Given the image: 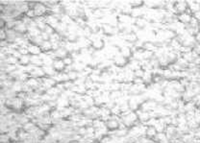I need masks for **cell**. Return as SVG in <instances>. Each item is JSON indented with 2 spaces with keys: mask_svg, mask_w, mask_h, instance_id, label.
I'll use <instances>...</instances> for the list:
<instances>
[{
  "mask_svg": "<svg viewBox=\"0 0 200 143\" xmlns=\"http://www.w3.org/2000/svg\"><path fill=\"white\" fill-rule=\"evenodd\" d=\"M137 120H139V116L135 113H131L125 114L122 116V122L126 127H131L137 122Z\"/></svg>",
  "mask_w": 200,
  "mask_h": 143,
  "instance_id": "cell-1",
  "label": "cell"
},
{
  "mask_svg": "<svg viewBox=\"0 0 200 143\" xmlns=\"http://www.w3.org/2000/svg\"><path fill=\"white\" fill-rule=\"evenodd\" d=\"M188 7H189V5H188V2H185V1L175 2L174 12L176 14H178V15L184 14V13H186V11L188 10Z\"/></svg>",
  "mask_w": 200,
  "mask_h": 143,
  "instance_id": "cell-2",
  "label": "cell"
},
{
  "mask_svg": "<svg viewBox=\"0 0 200 143\" xmlns=\"http://www.w3.org/2000/svg\"><path fill=\"white\" fill-rule=\"evenodd\" d=\"M190 13L192 12L190 11V9H189V11H188V13H184V14H181L178 15V20L180 21L181 23H183V24H189L190 22V20H192V15H190Z\"/></svg>",
  "mask_w": 200,
  "mask_h": 143,
  "instance_id": "cell-3",
  "label": "cell"
},
{
  "mask_svg": "<svg viewBox=\"0 0 200 143\" xmlns=\"http://www.w3.org/2000/svg\"><path fill=\"white\" fill-rule=\"evenodd\" d=\"M33 10H34V13H35L36 17H42V15H43L46 13L47 9H46L45 5H42V4L38 3V4L35 5V7H34Z\"/></svg>",
  "mask_w": 200,
  "mask_h": 143,
  "instance_id": "cell-4",
  "label": "cell"
},
{
  "mask_svg": "<svg viewBox=\"0 0 200 143\" xmlns=\"http://www.w3.org/2000/svg\"><path fill=\"white\" fill-rule=\"evenodd\" d=\"M65 66L67 65L65 64L64 61L62 60H55L52 63V67L54 68L56 72H62V71H64L65 69Z\"/></svg>",
  "mask_w": 200,
  "mask_h": 143,
  "instance_id": "cell-5",
  "label": "cell"
},
{
  "mask_svg": "<svg viewBox=\"0 0 200 143\" xmlns=\"http://www.w3.org/2000/svg\"><path fill=\"white\" fill-rule=\"evenodd\" d=\"M106 129L109 131H115L119 129V123L115 119H109L106 122Z\"/></svg>",
  "mask_w": 200,
  "mask_h": 143,
  "instance_id": "cell-6",
  "label": "cell"
},
{
  "mask_svg": "<svg viewBox=\"0 0 200 143\" xmlns=\"http://www.w3.org/2000/svg\"><path fill=\"white\" fill-rule=\"evenodd\" d=\"M157 130H156V128L154 126H149L148 128L145 129V137H147L149 139H154L156 137V135H157Z\"/></svg>",
  "mask_w": 200,
  "mask_h": 143,
  "instance_id": "cell-7",
  "label": "cell"
},
{
  "mask_svg": "<svg viewBox=\"0 0 200 143\" xmlns=\"http://www.w3.org/2000/svg\"><path fill=\"white\" fill-rule=\"evenodd\" d=\"M154 139L158 143H169L170 142V139L167 137L165 133H158Z\"/></svg>",
  "mask_w": 200,
  "mask_h": 143,
  "instance_id": "cell-8",
  "label": "cell"
},
{
  "mask_svg": "<svg viewBox=\"0 0 200 143\" xmlns=\"http://www.w3.org/2000/svg\"><path fill=\"white\" fill-rule=\"evenodd\" d=\"M115 65H117L118 67H123L128 64V59L124 58L123 56H117L115 58Z\"/></svg>",
  "mask_w": 200,
  "mask_h": 143,
  "instance_id": "cell-9",
  "label": "cell"
},
{
  "mask_svg": "<svg viewBox=\"0 0 200 143\" xmlns=\"http://www.w3.org/2000/svg\"><path fill=\"white\" fill-rule=\"evenodd\" d=\"M27 48H28V52H29L32 56H38L40 54V52H42L40 46H38L35 44H30Z\"/></svg>",
  "mask_w": 200,
  "mask_h": 143,
  "instance_id": "cell-10",
  "label": "cell"
},
{
  "mask_svg": "<svg viewBox=\"0 0 200 143\" xmlns=\"http://www.w3.org/2000/svg\"><path fill=\"white\" fill-rule=\"evenodd\" d=\"M15 32H17V34H24L27 32L28 28H27V25L24 23H21V22H17V24L15 25V29H14Z\"/></svg>",
  "mask_w": 200,
  "mask_h": 143,
  "instance_id": "cell-11",
  "label": "cell"
},
{
  "mask_svg": "<svg viewBox=\"0 0 200 143\" xmlns=\"http://www.w3.org/2000/svg\"><path fill=\"white\" fill-rule=\"evenodd\" d=\"M55 56L58 59H63L64 60L65 58L67 57V50L65 48H59L55 51Z\"/></svg>",
  "mask_w": 200,
  "mask_h": 143,
  "instance_id": "cell-12",
  "label": "cell"
},
{
  "mask_svg": "<svg viewBox=\"0 0 200 143\" xmlns=\"http://www.w3.org/2000/svg\"><path fill=\"white\" fill-rule=\"evenodd\" d=\"M138 116H139V120L140 122H148V121L151 119V116L146 111H140V113H138Z\"/></svg>",
  "mask_w": 200,
  "mask_h": 143,
  "instance_id": "cell-13",
  "label": "cell"
},
{
  "mask_svg": "<svg viewBox=\"0 0 200 143\" xmlns=\"http://www.w3.org/2000/svg\"><path fill=\"white\" fill-rule=\"evenodd\" d=\"M40 49H42V52H48L50 50H52L53 47H52V43L49 41H43L42 43V45H40Z\"/></svg>",
  "mask_w": 200,
  "mask_h": 143,
  "instance_id": "cell-14",
  "label": "cell"
},
{
  "mask_svg": "<svg viewBox=\"0 0 200 143\" xmlns=\"http://www.w3.org/2000/svg\"><path fill=\"white\" fill-rule=\"evenodd\" d=\"M18 63L22 65H28L31 63V57H28L27 55H21V57L18 59Z\"/></svg>",
  "mask_w": 200,
  "mask_h": 143,
  "instance_id": "cell-15",
  "label": "cell"
},
{
  "mask_svg": "<svg viewBox=\"0 0 200 143\" xmlns=\"http://www.w3.org/2000/svg\"><path fill=\"white\" fill-rule=\"evenodd\" d=\"M188 4L190 7V12H193V14L196 13V12L200 11V4H198V3L196 2H188Z\"/></svg>",
  "mask_w": 200,
  "mask_h": 143,
  "instance_id": "cell-16",
  "label": "cell"
},
{
  "mask_svg": "<svg viewBox=\"0 0 200 143\" xmlns=\"http://www.w3.org/2000/svg\"><path fill=\"white\" fill-rule=\"evenodd\" d=\"M104 46V42H103L102 39H95L94 41L92 42V47L95 49V50H100V49L103 48Z\"/></svg>",
  "mask_w": 200,
  "mask_h": 143,
  "instance_id": "cell-17",
  "label": "cell"
},
{
  "mask_svg": "<svg viewBox=\"0 0 200 143\" xmlns=\"http://www.w3.org/2000/svg\"><path fill=\"white\" fill-rule=\"evenodd\" d=\"M121 56H123V57L126 59H129L131 56H132V51H131L130 48L124 47L121 49Z\"/></svg>",
  "mask_w": 200,
  "mask_h": 143,
  "instance_id": "cell-18",
  "label": "cell"
},
{
  "mask_svg": "<svg viewBox=\"0 0 200 143\" xmlns=\"http://www.w3.org/2000/svg\"><path fill=\"white\" fill-rule=\"evenodd\" d=\"M67 77H68V80L75 81L77 79V73L75 71H70V72L67 73Z\"/></svg>",
  "mask_w": 200,
  "mask_h": 143,
  "instance_id": "cell-19",
  "label": "cell"
},
{
  "mask_svg": "<svg viewBox=\"0 0 200 143\" xmlns=\"http://www.w3.org/2000/svg\"><path fill=\"white\" fill-rule=\"evenodd\" d=\"M63 61H64V63H65V65H70V64H72V63H73V60H72V59H71L70 57L65 58Z\"/></svg>",
  "mask_w": 200,
  "mask_h": 143,
  "instance_id": "cell-20",
  "label": "cell"
},
{
  "mask_svg": "<svg viewBox=\"0 0 200 143\" xmlns=\"http://www.w3.org/2000/svg\"><path fill=\"white\" fill-rule=\"evenodd\" d=\"M143 2L142 1H132L131 2V4H132V6H134V7H139V6H140L142 4Z\"/></svg>",
  "mask_w": 200,
  "mask_h": 143,
  "instance_id": "cell-21",
  "label": "cell"
},
{
  "mask_svg": "<svg viewBox=\"0 0 200 143\" xmlns=\"http://www.w3.org/2000/svg\"><path fill=\"white\" fill-rule=\"evenodd\" d=\"M193 17H194L195 19L198 21V22H200V11L196 12V13L193 14Z\"/></svg>",
  "mask_w": 200,
  "mask_h": 143,
  "instance_id": "cell-22",
  "label": "cell"
},
{
  "mask_svg": "<svg viewBox=\"0 0 200 143\" xmlns=\"http://www.w3.org/2000/svg\"><path fill=\"white\" fill-rule=\"evenodd\" d=\"M195 40H196V42H200V31L197 33V35H196L195 37Z\"/></svg>",
  "mask_w": 200,
  "mask_h": 143,
  "instance_id": "cell-23",
  "label": "cell"
},
{
  "mask_svg": "<svg viewBox=\"0 0 200 143\" xmlns=\"http://www.w3.org/2000/svg\"><path fill=\"white\" fill-rule=\"evenodd\" d=\"M199 31H200V22H199Z\"/></svg>",
  "mask_w": 200,
  "mask_h": 143,
  "instance_id": "cell-24",
  "label": "cell"
}]
</instances>
